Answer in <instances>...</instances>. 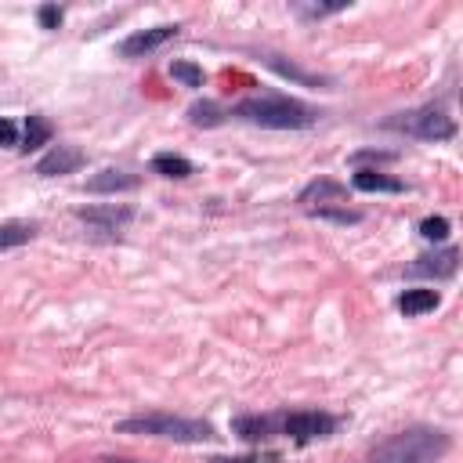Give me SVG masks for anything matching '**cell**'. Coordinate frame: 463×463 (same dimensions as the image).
Here are the masks:
<instances>
[{"instance_id":"obj_14","label":"cell","mask_w":463,"mask_h":463,"mask_svg":"<svg viewBox=\"0 0 463 463\" xmlns=\"http://www.w3.org/2000/svg\"><path fill=\"white\" fill-rule=\"evenodd\" d=\"M152 174H159V177H174V181H184V177H192V174H195V166H192L184 156H177V152H156V156H152Z\"/></svg>"},{"instance_id":"obj_22","label":"cell","mask_w":463,"mask_h":463,"mask_svg":"<svg viewBox=\"0 0 463 463\" xmlns=\"http://www.w3.org/2000/svg\"><path fill=\"white\" fill-rule=\"evenodd\" d=\"M36 18H40V25H43V29H58V25H61V7L43 4V7L36 11Z\"/></svg>"},{"instance_id":"obj_25","label":"cell","mask_w":463,"mask_h":463,"mask_svg":"<svg viewBox=\"0 0 463 463\" xmlns=\"http://www.w3.org/2000/svg\"><path fill=\"white\" fill-rule=\"evenodd\" d=\"M109 463H137V459H109Z\"/></svg>"},{"instance_id":"obj_21","label":"cell","mask_w":463,"mask_h":463,"mask_svg":"<svg viewBox=\"0 0 463 463\" xmlns=\"http://www.w3.org/2000/svg\"><path fill=\"white\" fill-rule=\"evenodd\" d=\"M347 4H311V7H304V4H297V11L304 14V18H322V14H333V11H344Z\"/></svg>"},{"instance_id":"obj_5","label":"cell","mask_w":463,"mask_h":463,"mask_svg":"<svg viewBox=\"0 0 463 463\" xmlns=\"http://www.w3.org/2000/svg\"><path fill=\"white\" fill-rule=\"evenodd\" d=\"M336 430V416L318 412V409H300V412H279L268 416V434H282L293 441H315V438H329Z\"/></svg>"},{"instance_id":"obj_10","label":"cell","mask_w":463,"mask_h":463,"mask_svg":"<svg viewBox=\"0 0 463 463\" xmlns=\"http://www.w3.org/2000/svg\"><path fill=\"white\" fill-rule=\"evenodd\" d=\"M351 184H354L358 192H391V195L409 192V184H405V181H398V177H391V174H383V170H369V166L354 170Z\"/></svg>"},{"instance_id":"obj_11","label":"cell","mask_w":463,"mask_h":463,"mask_svg":"<svg viewBox=\"0 0 463 463\" xmlns=\"http://www.w3.org/2000/svg\"><path fill=\"white\" fill-rule=\"evenodd\" d=\"M130 188H137V177L127 170H101L87 181V192H94V195H116V192H130Z\"/></svg>"},{"instance_id":"obj_12","label":"cell","mask_w":463,"mask_h":463,"mask_svg":"<svg viewBox=\"0 0 463 463\" xmlns=\"http://www.w3.org/2000/svg\"><path fill=\"white\" fill-rule=\"evenodd\" d=\"M347 195V188L340 184V181H329V177H318V181H311L307 188H300V195H297V203L300 206H315V203H336V199H344Z\"/></svg>"},{"instance_id":"obj_2","label":"cell","mask_w":463,"mask_h":463,"mask_svg":"<svg viewBox=\"0 0 463 463\" xmlns=\"http://www.w3.org/2000/svg\"><path fill=\"white\" fill-rule=\"evenodd\" d=\"M452 438L441 427H409L369 452V463H438Z\"/></svg>"},{"instance_id":"obj_4","label":"cell","mask_w":463,"mask_h":463,"mask_svg":"<svg viewBox=\"0 0 463 463\" xmlns=\"http://www.w3.org/2000/svg\"><path fill=\"white\" fill-rule=\"evenodd\" d=\"M383 127L405 130V134H412L420 141H449V137H456V123H452V116L441 105H423V109L402 112V116L387 119Z\"/></svg>"},{"instance_id":"obj_16","label":"cell","mask_w":463,"mask_h":463,"mask_svg":"<svg viewBox=\"0 0 463 463\" xmlns=\"http://www.w3.org/2000/svg\"><path fill=\"white\" fill-rule=\"evenodd\" d=\"M51 137H54V127H51L47 116H25V137H22V148H25V152L47 145Z\"/></svg>"},{"instance_id":"obj_23","label":"cell","mask_w":463,"mask_h":463,"mask_svg":"<svg viewBox=\"0 0 463 463\" xmlns=\"http://www.w3.org/2000/svg\"><path fill=\"white\" fill-rule=\"evenodd\" d=\"M18 145V127L11 119H0V148H11Z\"/></svg>"},{"instance_id":"obj_1","label":"cell","mask_w":463,"mask_h":463,"mask_svg":"<svg viewBox=\"0 0 463 463\" xmlns=\"http://www.w3.org/2000/svg\"><path fill=\"white\" fill-rule=\"evenodd\" d=\"M242 123L264 127V130H304L318 119V112L289 94H250L232 109Z\"/></svg>"},{"instance_id":"obj_6","label":"cell","mask_w":463,"mask_h":463,"mask_svg":"<svg viewBox=\"0 0 463 463\" xmlns=\"http://www.w3.org/2000/svg\"><path fill=\"white\" fill-rule=\"evenodd\" d=\"M76 217H80L90 232H98V235H119V232L134 221V210L123 206V203H101V206H83V210H76Z\"/></svg>"},{"instance_id":"obj_17","label":"cell","mask_w":463,"mask_h":463,"mask_svg":"<svg viewBox=\"0 0 463 463\" xmlns=\"http://www.w3.org/2000/svg\"><path fill=\"white\" fill-rule=\"evenodd\" d=\"M224 116H228V112H224L217 101H195V105L188 109V123H192V127H221Z\"/></svg>"},{"instance_id":"obj_3","label":"cell","mask_w":463,"mask_h":463,"mask_svg":"<svg viewBox=\"0 0 463 463\" xmlns=\"http://www.w3.org/2000/svg\"><path fill=\"white\" fill-rule=\"evenodd\" d=\"M119 434H145V438H166V441H184V445H199L217 438L210 423L203 420H188V416H170V412H141V416H127L116 423Z\"/></svg>"},{"instance_id":"obj_24","label":"cell","mask_w":463,"mask_h":463,"mask_svg":"<svg viewBox=\"0 0 463 463\" xmlns=\"http://www.w3.org/2000/svg\"><path fill=\"white\" fill-rule=\"evenodd\" d=\"M210 463H257V456H232V459L228 456H213Z\"/></svg>"},{"instance_id":"obj_19","label":"cell","mask_w":463,"mask_h":463,"mask_svg":"<svg viewBox=\"0 0 463 463\" xmlns=\"http://www.w3.org/2000/svg\"><path fill=\"white\" fill-rule=\"evenodd\" d=\"M311 213L318 221H333V224H358L362 213L358 210H329V206H311Z\"/></svg>"},{"instance_id":"obj_13","label":"cell","mask_w":463,"mask_h":463,"mask_svg":"<svg viewBox=\"0 0 463 463\" xmlns=\"http://www.w3.org/2000/svg\"><path fill=\"white\" fill-rule=\"evenodd\" d=\"M441 304V297H438V289H405L402 297H398V311L405 315V318H416V315H427V311H434Z\"/></svg>"},{"instance_id":"obj_15","label":"cell","mask_w":463,"mask_h":463,"mask_svg":"<svg viewBox=\"0 0 463 463\" xmlns=\"http://www.w3.org/2000/svg\"><path fill=\"white\" fill-rule=\"evenodd\" d=\"M36 232H40L36 221H0V253H4V250H18V246H25Z\"/></svg>"},{"instance_id":"obj_20","label":"cell","mask_w":463,"mask_h":463,"mask_svg":"<svg viewBox=\"0 0 463 463\" xmlns=\"http://www.w3.org/2000/svg\"><path fill=\"white\" fill-rule=\"evenodd\" d=\"M420 235L427 242H445L449 239V221L445 217H423L420 221Z\"/></svg>"},{"instance_id":"obj_8","label":"cell","mask_w":463,"mask_h":463,"mask_svg":"<svg viewBox=\"0 0 463 463\" xmlns=\"http://www.w3.org/2000/svg\"><path fill=\"white\" fill-rule=\"evenodd\" d=\"M174 36H177V25H152V29L130 33L116 51H119V58H145V54H152V51L166 47Z\"/></svg>"},{"instance_id":"obj_9","label":"cell","mask_w":463,"mask_h":463,"mask_svg":"<svg viewBox=\"0 0 463 463\" xmlns=\"http://www.w3.org/2000/svg\"><path fill=\"white\" fill-rule=\"evenodd\" d=\"M87 163V156L76 145H51V152H43L36 159V174L40 177H58V174H72Z\"/></svg>"},{"instance_id":"obj_18","label":"cell","mask_w":463,"mask_h":463,"mask_svg":"<svg viewBox=\"0 0 463 463\" xmlns=\"http://www.w3.org/2000/svg\"><path fill=\"white\" fill-rule=\"evenodd\" d=\"M170 76L181 83V87H203V69L192 65V61H170Z\"/></svg>"},{"instance_id":"obj_7","label":"cell","mask_w":463,"mask_h":463,"mask_svg":"<svg viewBox=\"0 0 463 463\" xmlns=\"http://www.w3.org/2000/svg\"><path fill=\"white\" fill-rule=\"evenodd\" d=\"M456 268H459V250L456 246H445V250H434V253L416 257L405 268V275L409 279H452Z\"/></svg>"}]
</instances>
